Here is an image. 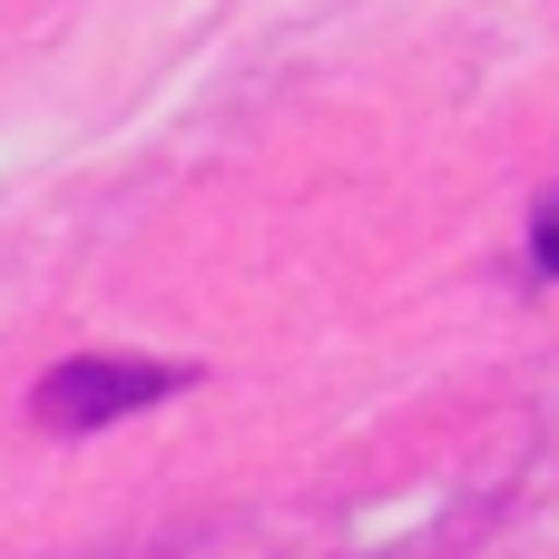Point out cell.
<instances>
[{
  "label": "cell",
  "mask_w": 559,
  "mask_h": 559,
  "mask_svg": "<svg viewBox=\"0 0 559 559\" xmlns=\"http://www.w3.org/2000/svg\"><path fill=\"white\" fill-rule=\"evenodd\" d=\"M187 393V364H147V354H69L39 393H29V423L49 432H98V423H128L147 403Z\"/></svg>",
  "instance_id": "cell-1"
},
{
  "label": "cell",
  "mask_w": 559,
  "mask_h": 559,
  "mask_svg": "<svg viewBox=\"0 0 559 559\" xmlns=\"http://www.w3.org/2000/svg\"><path fill=\"white\" fill-rule=\"evenodd\" d=\"M531 255H540V275H559V187L540 197V216H531Z\"/></svg>",
  "instance_id": "cell-2"
}]
</instances>
